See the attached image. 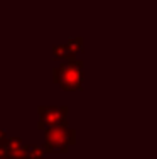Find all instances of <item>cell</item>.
Wrapping results in <instances>:
<instances>
[{
	"label": "cell",
	"instance_id": "4",
	"mask_svg": "<svg viewBox=\"0 0 157 159\" xmlns=\"http://www.w3.org/2000/svg\"><path fill=\"white\" fill-rule=\"evenodd\" d=\"M25 144H22L20 137H9L7 141V154L9 159H25Z\"/></svg>",
	"mask_w": 157,
	"mask_h": 159
},
{
	"label": "cell",
	"instance_id": "1",
	"mask_svg": "<svg viewBox=\"0 0 157 159\" xmlns=\"http://www.w3.org/2000/svg\"><path fill=\"white\" fill-rule=\"evenodd\" d=\"M52 76H54L56 85H59L66 92L80 90L83 85V61L80 59L64 61L52 71Z\"/></svg>",
	"mask_w": 157,
	"mask_h": 159
},
{
	"label": "cell",
	"instance_id": "3",
	"mask_svg": "<svg viewBox=\"0 0 157 159\" xmlns=\"http://www.w3.org/2000/svg\"><path fill=\"white\" fill-rule=\"evenodd\" d=\"M39 124L37 129L44 127H54V125H63L66 122V115H68V107H54V105H47V107H39Z\"/></svg>",
	"mask_w": 157,
	"mask_h": 159
},
{
	"label": "cell",
	"instance_id": "2",
	"mask_svg": "<svg viewBox=\"0 0 157 159\" xmlns=\"http://www.w3.org/2000/svg\"><path fill=\"white\" fill-rule=\"evenodd\" d=\"M76 142V132L66 124L47 127L44 132V151L46 152H68Z\"/></svg>",
	"mask_w": 157,
	"mask_h": 159
},
{
	"label": "cell",
	"instance_id": "7",
	"mask_svg": "<svg viewBox=\"0 0 157 159\" xmlns=\"http://www.w3.org/2000/svg\"><path fill=\"white\" fill-rule=\"evenodd\" d=\"M66 46L76 54V52H80L81 49H83V37H73V39H69L68 43H66Z\"/></svg>",
	"mask_w": 157,
	"mask_h": 159
},
{
	"label": "cell",
	"instance_id": "6",
	"mask_svg": "<svg viewBox=\"0 0 157 159\" xmlns=\"http://www.w3.org/2000/svg\"><path fill=\"white\" fill-rule=\"evenodd\" d=\"M25 147V159H44V147L39 146H24Z\"/></svg>",
	"mask_w": 157,
	"mask_h": 159
},
{
	"label": "cell",
	"instance_id": "8",
	"mask_svg": "<svg viewBox=\"0 0 157 159\" xmlns=\"http://www.w3.org/2000/svg\"><path fill=\"white\" fill-rule=\"evenodd\" d=\"M7 141H9V137H7V132L0 129V146H5Z\"/></svg>",
	"mask_w": 157,
	"mask_h": 159
},
{
	"label": "cell",
	"instance_id": "9",
	"mask_svg": "<svg viewBox=\"0 0 157 159\" xmlns=\"http://www.w3.org/2000/svg\"><path fill=\"white\" fill-rule=\"evenodd\" d=\"M5 159H9V157H5Z\"/></svg>",
	"mask_w": 157,
	"mask_h": 159
},
{
	"label": "cell",
	"instance_id": "5",
	"mask_svg": "<svg viewBox=\"0 0 157 159\" xmlns=\"http://www.w3.org/2000/svg\"><path fill=\"white\" fill-rule=\"evenodd\" d=\"M52 52H54L56 59H64V61H69V59H74V52L66 46V44H58V46H52Z\"/></svg>",
	"mask_w": 157,
	"mask_h": 159
}]
</instances>
